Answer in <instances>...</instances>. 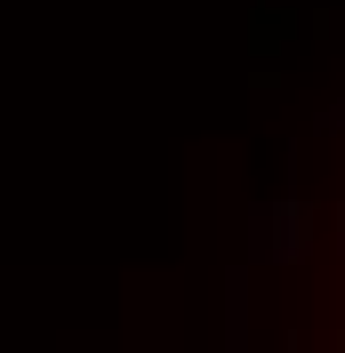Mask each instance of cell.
I'll list each match as a JSON object with an SVG mask.
<instances>
[{
	"mask_svg": "<svg viewBox=\"0 0 345 353\" xmlns=\"http://www.w3.org/2000/svg\"><path fill=\"white\" fill-rule=\"evenodd\" d=\"M305 249V201H281V209H265V257H297Z\"/></svg>",
	"mask_w": 345,
	"mask_h": 353,
	"instance_id": "1",
	"label": "cell"
}]
</instances>
